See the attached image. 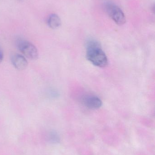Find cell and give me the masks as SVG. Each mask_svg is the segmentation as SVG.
Here are the masks:
<instances>
[{
    "instance_id": "cell-2",
    "label": "cell",
    "mask_w": 155,
    "mask_h": 155,
    "mask_svg": "<svg viewBox=\"0 0 155 155\" xmlns=\"http://www.w3.org/2000/svg\"><path fill=\"white\" fill-rule=\"evenodd\" d=\"M16 45L25 57L32 60L38 59L39 53L37 48L29 41L23 39H17L16 41Z\"/></svg>"
},
{
    "instance_id": "cell-3",
    "label": "cell",
    "mask_w": 155,
    "mask_h": 155,
    "mask_svg": "<svg viewBox=\"0 0 155 155\" xmlns=\"http://www.w3.org/2000/svg\"><path fill=\"white\" fill-rule=\"evenodd\" d=\"M106 12L115 22L118 25L124 24L126 21L125 15L121 8L111 2H107L105 5Z\"/></svg>"
},
{
    "instance_id": "cell-8",
    "label": "cell",
    "mask_w": 155,
    "mask_h": 155,
    "mask_svg": "<svg viewBox=\"0 0 155 155\" xmlns=\"http://www.w3.org/2000/svg\"><path fill=\"white\" fill-rule=\"evenodd\" d=\"M48 95L50 97H52V98H55L57 97L58 96V94L56 91H55L53 89L49 90L48 92Z\"/></svg>"
},
{
    "instance_id": "cell-1",
    "label": "cell",
    "mask_w": 155,
    "mask_h": 155,
    "mask_svg": "<svg viewBox=\"0 0 155 155\" xmlns=\"http://www.w3.org/2000/svg\"><path fill=\"white\" fill-rule=\"evenodd\" d=\"M86 58L97 67H104L108 64V59L101 47L100 43L94 39L86 41Z\"/></svg>"
},
{
    "instance_id": "cell-6",
    "label": "cell",
    "mask_w": 155,
    "mask_h": 155,
    "mask_svg": "<svg viewBox=\"0 0 155 155\" xmlns=\"http://www.w3.org/2000/svg\"><path fill=\"white\" fill-rule=\"evenodd\" d=\"M47 24L49 27L52 29H57L61 25V19L57 15L52 14L48 17Z\"/></svg>"
},
{
    "instance_id": "cell-5",
    "label": "cell",
    "mask_w": 155,
    "mask_h": 155,
    "mask_svg": "<svg viewBox=\"0 0 155 155\" xmlns=\"http://www.w3.org/2000/svg\"><path fill=\"white\" fill-rule=\"evenodd\" d=\"M83 103L86 107L91 109H98L103 105L102 100L99 97L94 96L86 97L83 99Z\"/></svg>"
},
{
    "instance_id": "cell-9",
    "label": "cell",
    "mask_w": 155,
    "mask_h": 155,
    "mask_svg": "<svg viewBox=\"0 0 155 155\" xmlns=\"http://www.w3.org/2000/svg\"><path fill=\"white\" fill-rule=\"evenodd\" d=\"M3 57V53L2 51L1 48H0V64L2 63V62Z\"/></svg>"
},
{
    "instance_id": "cell-4",
    "label": "cell",
    "mask_w": 155,
    "mask_h": 155,
    "mask_svg": "<svg viewBox=\"0 0 155 155\" xmlns=\"http://www.w3.org/2000/svg\"><path fill=\"white\" fill-rule=\"evenodd\" d=\"M11 61L15 68L19 71L26 69L28 61L24 56L19 54H14L11 56Z\"/></svg>"
},
{
    "instance_id": "cell-7",
    "label": "cell",
    "mask_w": 155,
    "mask_h": 155,
    "mask_svg": "<svg viewBox=\"0 0 155 155\" xmlns=\"http://www.w3.org/2000/svg\"><path fill=\"white\" fill-rule=\"evenodd\" d=\"M47 138H48L49 142L53 143H57L60 141L59 135L56 132H54V131H52V132H50L48 134Z\"/></svg>"
}]
</instances>
